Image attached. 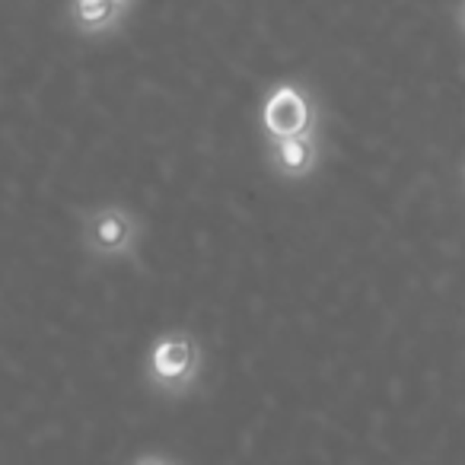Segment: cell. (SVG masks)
Masks as SVG:
<instances>
[{
    "instance_id": "6da1fadb",
    "label": "cell",
    "mask_w": 465,
    "mask_h": 465,
    "mask_svg": "<svg viewBox=\"0 0 465 465\" xmlns=\"http://www.w3.org/2000/svg\"><path fill=\"white\" fill-rule=\"evenodd\" d=\"M204 370L201 341L185 329L163 331L147 354V382L169 399H185L194 392Z\"/></svg>"
},
{
    "instance_id": "3957f363",
    "label": "cell",
    "mask_w": 465,
    "mask_h": 465,
    "mask_svg": "<svg viewBox=\"0 0 465 465\" xmlns=\"http://www.w3.org/2000/svg\"><path fill=\"white\" fill-rule=\"evenodd\" d=\"M84 236L96 255H128L137 246V220L124 207H99L86 217Z\"/></svg>"
},
{
    "instance_id": "5b68a950",
    "label": "cell",
    "mask_w": 465,
    "mask_h": 465,
    "mask_svg": "<svg viewBox=\"0 0 465 465\" xmlns=\"http://www.w3.org/2000/svg\"><path fill=\"white\" fill-rule=\"evenodd\" d=\"M122 4L118 0H74V23L84 33H105L122 20Z\"/></svg>"
},
{
    "instance_id": "52a82bcc",
    "label": "cell",
    "mask_w": 465,
    "mask_h": 465,
    "mask_svg": "<svg viewBox=\"0 0 465 465\" xmlns=\"http://www.w3.org/2000/svg\"><path fill=\"white\" fill-rule=\"evenodd\" d=\"M118 4H122V7H128V4H131V0H118Z\"/></svg>"
},
{
    "instance_id": "7a4b0ae2",
    "label": "cell",
    "mask_w": 465,
    "mask_h": 465,
    "mask_svg": "<svg viewBox=\"0 0 465 465\" xmlns=\"http://www.w3.org/2000/svg\"><path fill=\"white\" fill-rule=\"evenodd\" d=\"M262 131L265 137H291L310 134L319 128V109L312 93L297 80H281L268 90L262 103Z\"/></svg>"
},
{
    "instance_id": "8992f818",
    "label": "cell",
    "mask_w": 465,
    "mask_h": 465,
    "mask_svg": "<svg viewBox=\"0 0 465 465\" xmlns=\"http://www.w3.org/2000/svg\"><path fill=\"white\" fill-rule=\"evenodd\" d=\"M459 26H462V33H465V0L459 4Z\"/></svg>"
},
{
    "instance_id": "277c9868",
    "label": "cell",
    "mask_w": 465,
    "mask_h": 465,
    "mask_svg": "<svg viewBox=\"0 0 465 465\" xmlns=\"http://www.w3.org/2000/svg\"><path fill=\"white\" fill-rule=\"evenodd\" d=\"M319 134H291V137H265V160L281 179H306L319 169Z\"/></svg>"
}]
</instances>
